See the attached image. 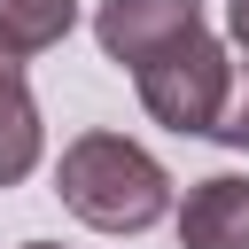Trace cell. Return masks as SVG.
Masks as SVG:
<instances>
[{
  "mask_svg": "<svg viewBox=\"0 0 249 249\" xmlns=\"http://www.w3.org/2000/svg\"><path fill=\"white\" fill-rule=\"evenodd\" d=\"M54 195L93 233H148L171 210V171L124 132H78L54 163Z\"/></svg>",
  "mask_w": 249,
  "mask_h": 249,
  "instance_id": "1",
  "label": "cell"
},
{
  "mask_svg": "<svg viewBox=\"0 0 249 249\" xmlns=\"http://www.w3.org/2000/svg\"><path fill=\"white\" fill-rule=\"evenodd\" d=\"M132 86H140V109L163 132H218V117L233 101V62L210 31H195V39L163 47L148 70H132Z\"/></svg>",
  "mask_w": 249,
  "mask_h": 249,
  "instance_id": "2",
  "label": "cell"
},
{
  "mask_svg": "<svg viewBox=\"0 0 249 249\" xmlns=\"http://www.w3.org/2000/svg\"><path fill=\"white\" fill-rule=\"evenodd\" d=\"M195 31H202V0H101V16H93L101 54L124 70H148L163 47H179Z\"/></svg>",
  "mask_w": 249,
  "mask_h": 249,
  "instance_id": "3",
  "label": "cell"
},
{
  "mask_svg": "<svg viewBox=\"0 0 249 249\" xmlns=\"http://www.w3.org/2000/svg\"><path fill=\"white\" fill-rule=\"evenodd\" d=\"M179 249H249V179L210 171L179 202Z\"/></svg>",
  "mask_w": 249,
  "mask_h": 249,
  "instance_id": "4",
  "label": "cell"
},
{
  "mask_svg": "<svg viewBox=\"0 0 249 249\" xmlns=\"http://www.w3.org/2000/svg\"><path fill=\"white\" fill-rule=\"evenodd\" d=\"M39 148H47L39 101H31L23 70H8V78H0V187H23V179L39 171Z\"/></svg>",
  "mask_w": 249,
  "mask_h": 249,
  "instance_id": "5",
  "label": "cell"
},
{
  "mask_svg": "<svg viewBox=\"0 0 249 249\" xmlns=\"http://www.w3.org/2000/svg\"><path fill=\"white\" fill-rule=\"evenodd\" d=\"M78 23V0H0V54L23 62V54H47L62 47Z\"/></svg>",
  "mask_w": 249,
  "mask_h": 249,
  "instance_id": "6",
  "label": "cell"
},
{
  "mask_svg": "<svg viewBox=\"0 0 249 249\" xmlns=\"http://www.w3.org/2000/svg\"><path fill=\"white\" fill-rule=\"evenodd\" d=\"M210 140H226V148H249V78L233 86V101H226V117H218V132Z\"/></svg>",
  "mask_w": 249,
  "mask_h": 249,
  "instance_id": "7",
  "label": "cell"
},
{
  "mask_svg": "<svg viewBox=\"0 0 249 249\" xmlns=\"http://www.w3.org/2000/svg\"><path fill=\"white\" fill-rule=\"evenodd\" d=\"M226 39L249 54V0H226Z\"/></svg>",
  "mask_w": 249,
  "mask_h": 249,
  "instance_id": "8",
  "label": "cell"
},
{
  "mask_svg": "<svg viewBox=\"0 0 249 249\" xmlns=\"http://www.w3.org/2000/svg\"><path fill=\"white\" fill-rule=\"evenodd\" d=\"M23 249H62V241H23Z\"/></svg>",
  "mask_w": 249,
  "mask_h": 249,
  "instance_id": "9",
  "label": "cell"
},
{
  "mask_svg": "<svg viewBox=\"0 0 249 249\" xmlns=\"http://www.w3.org/2000/svg\"><path fill=\"white\" fill-rule=\"evenodd\" d=\"M8 70H16V62H8V54H0V78H8Z\"/></svg>",
  "mask_w": 249,
  "mask_h": 249,
  "instance_id": "10",
  "label": "cell"
}]
</instances>
